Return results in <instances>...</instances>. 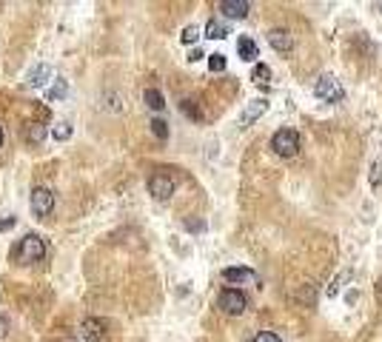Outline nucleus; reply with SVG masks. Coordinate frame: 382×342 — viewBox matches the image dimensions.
<instances>
[{"label":"nucleus","instance_id":"nucleus-11","mask_svg":"<svg viewBox=\"0 0 382 342\" xmlns=\"http://www.w3.org/2000/svg\"><path fill=\"white\" fill-rule=\"evenodd\" d=\"M248 9H251V3H248V0H223V3H220V12L225 17H237V21L248 14Z\"/></svg>","mask_w":382,"mask_h":342},{"label":"nucleus","instance_id":"nucleus-19","mask_svg":"<svg viewBox=\"0 0 382 342\" xmlns=\"http://www.w3.org/2000/svg\"><path fill=\"white\" fill-rule=\"evenodd\" d=\"M269 78H271V69L265 66V63H257L254 71H251V80L254 83H269Z\"/></svg>","mask_w":382,"mask_h":342},{"label":"nucleus","instance_id":"nucleus-7","mask_svg":"<svg viewBox=\"0 0 382 342\" xmlns=\"http://www.w3.org/2000/svg\"><path fill=\"white\" fill-rule=\"evenodd\" d=\"M106 319H98V317H89V319H83V337L89 339V342H109L106 339Z\"/></svg>","mask_w":382,"mask_h":342},{"label":"nucleus","instance_id":"nucleus-23","mask_svg":"<svg viewBox=\"0 0 382 342\" xmlns=\"http://www.w3.org/2000/svg\"><path fill=\"white\" fill-rule=\"evenodd\" d=\"M52 135H54V140H69V137H71V126H69L66 120H63V123H57Z\"/></svg>","mask_w":382,"mask_h":342},{"label":"nucleus","instance_id":"nucleus-13","mask_svg":"<svg viewBox=\"0 0 382 342\" xmlns=\"http://www.w3.org/2000/svg\"><path fill=\"white\" fill-rule=\"evenodd\" d=\"M49 78H52V69H49L46 63H41V66H34V69L29 71V86L37 89V86H43Z\"/></svg>","mask_w":382,"mask_h":342},{"label":"nucleus","instance_id":"nucleus-16","mask_svg":"<svg viewBox=\"0 0 382 342\" xmlns=\"http://www.w3.org/2000/svg\"><path fill=\"white\" fill-rule=\"evenodd\" d=\"M225 34H228V29H225L220 21H208V26H205V37H212V41H223Z\"/></svg>","mask_w":382,"mask_h":342},{"label":"nucleus","instance_id":"nucleus-8","mask_svg":"<svg viewBox=\"0 0 382 342\" xmlns=\"http://www.w3.org/2000/svg\"><path fill=\"white\" fill-rule=\"evenodd\" d=\"M223 280H228V282H237V285H257L260 282V277H257V271H251V269H243V265H232V269H225L223 271Z\"/></svg>","mask_w":382,"mask_h":342},{"label":"nucleus","instance_id":"nucleus-20","mask_svg":"<svg viewBox=\"0 0 382 342\" xmlns=\"http://www.w3.org/2000/svg\"><path fill=\"white\" fill-rule=\"evenodd\" d=\"M225 66H228L225 63V54H220V52L217 54H208V69H212V71H225Z\"/></svg>","mask_w":382,"mask_h":342},{"label":"nucleus","instance_id":"nucleus-27","mask_svg":"<svg viewBox=\"0 0 382 342\" xmlns=\"http://www.w3.org/2000/svg\"><path fill=\"white\" fill-rule=\"evenodd\" d=\"M6 334H9V319L0 314V339H6Z\"/></svg>","mask_w":382,"mask_h":342},{"label":"nucleus","instance_id":"nucleus-2","mask_svg":"<svg viewBox=\"0 0 382 342\" xmlns=\"http://www.w3.org/2000/svg\"><path fill=\"white\" fill-rule=\"evenodd\" d=\"M271 148H274V155L280 157H297V151H300V135L294 128H280L274 131V137H271Z\"/></svg>","mask_w":382,"mask_h":342},{"label":"nucleus","instance_id":"nucleus-6","mask_svg":"<svg viewBox=\"0 0 382 342\" xmlns=\"http://www.w3.org/2000/svg\"><path fill=\"white\" fill-rule=\"evenodd\" d=\"M29 205H32V212L34 217H41L46 220L52 212H54V192H49L46 185H37L32 188V197H29Z\"/></svg>","mask_w":382,"mask_h":342},{"label":"nucleus","instance_id":"nucleus-26","mask_svg":"<svg viewBox=\"0 0 382 342\" xmlns=\"http://www.w3.org/2000/svg\"><path fill=\"white\" fill-rule=\"evenodd\" d=\"M14 223H17V220H14L12 214H9V217H0V231H9V228H14Z\"/></svg>","mask_w":382,"mask_h":342},{"label":"nucleus","instance_id":"nucleus-30","mask_svg":"<svg viewBox=\"0 0 382 342\" xmlns=\"http://www.w3.org/2000/svg\"><path fill=\"white\" fill-rule=\"evenodd\" d=\"M0 146H3V131H0Z\"/></svg>","mask_w":382,"mask_h":342},{"label":"nucleus","instance_id":"nucleus-4","mask_svg":"<svg viewBox=\"0 0 382 342\" xmlns=\"http://www.w3.org/2000/svg\"><path fill=\"white\" fill-rule=\"evenodd\" d=\"M175 188H177V180L171 177L166 168H157L155 174L148 177V192L155 200H168L171 194H175Z\"/></svg>","mask_w":382,"mask_h":342},{"label":"nucleus","instance_id":"nucleus-12","mask_svg":"<svg viewBox=\"0 0 382 342\" xmlns=\"http://www.w3.org/2000/svg\"><path fill=\"white\" fill-rule=\"evenodd\" d=\"M237 52H240L243 60H248V63H254L257 57H260V49H257V43L251 41V37H240V41H237Z\"/></svg>","mask_w":382,"mask_h":342},{"label":"nucleus","instance_id":"nucleus-10","mask_svg":"<svg viewBox=\"0 0 382 342\" xmlns=\"http://www.w3.org/2000/svg\"><path fill=\"white\" fill-rule=\"evenodd\" d=\"M269 43L277 49V52H291L294 49V37L289 29H271L269 32Z\"/></svg>","mask_w":382,"mask_h":342},{"label":"nucleus","instance_id":"nucleus-5","mask_svg":"<svg viewBox=\"0 0 382 342\" xmlns=\"http://www.w3.org/2000/svg\"><path fill=\"white\" fill-rule=\"evenodd\" d=\"M217 308L223 314H232V317H240L245 308H248V297L237 288H223L220 297H217Z\"/></svg>","mask_w":382,"mask_h":342},{"label":"nucleus","instance_id":"nucleus-3","mask_svg":"<svg viewBox=\"0 0 382 342\" xmlns=\"http://www.w3.org/2000/svg\"><path fill=\"white\" fill-rule=\"evenodd\" d=\"M314 94L322 103H339L342 98H346V89H342V83L337 78H331V74H322V78L314 83Z\"/></svg>","mask_w":382,"mask_h":342},{"label":"nucleus","instance_id":"nucleus-17","mask_svg":"<svg viewBox=\"0 0 382 342\" xmlns=\"http://www.w3.org/2000/svg\"><path fill=\"white\" fill-rule=\"evenodd\" d=\"M148 126H151V135H155L157 140H168V123H166V120L155 117V120H151Z\"/></svg>","mask_w":382,"mask_h":342},{"label":"nucleus","instance_id":"nucleus-15","mask_svg":"<svg viewBox=\"0 0 382 342\" xmlns=\"http://www.w3.org/2000/svg\"><path fill=\"white\" fill-rule=\"evenodd\" d=\"M26 140H29V143H43V140H46V126H43V123H29Z\"/></svg>","mask_w":382,"mask_h":342},{"label":"nucleus","instance_id":"nucleus-1","mask_svg":"<svg viewBox=\"0 0 382 342\" xmlns=\"http://www.w3.org/2000/svg\"><path fill=\"white\" fill-rule=\"evenodd\" d=\"M46 257V240L41 234H26L17 240L14 251H12V260L17 265H32V262H41Z\"/></svg>","mask_w":382,"mask_h":342},{"label":"nucleus","instance_id":"nucleus-29","mask_svg":"<svg viewBox=\"0 0 382 342\" xmlns=\"http://www.w3.org/2000/svg\"><path fill=\"white\" fill-rule=\"evenodd\" d=\"M377 294H382V280H379V282H377Z\"/></svg>","mask_w":382,"mask_h":342},{"label":"nucleus","instance_id":"nucleus-24","mask_svg":"<svg viewBox=\"0 0 382 342\" xmlns=\"http://www.w3.org/2000/svg\"><path fill=\"white\" fill-rule=\"evenodd\" d=\"M251 342H282L274 331H260V334H254V339Z\"/></svg>","mask_w":382,"mask_h":342},{"label":"nucleus","instance_id":"nucleus-18","mask_svg":"<svg viewBox=\"0 0 382 342\" xmlns=\"http://www.w3.org/2000/svg\"><path fill=\"white\" fill-rule=\"evenodd\" d=\"M66 91H69V83H66L63 78H57L54 86L49 89V100H60V98H66Z\"/></svg>","mask_w":382,"mask_h":342},{"label":"nucleus","instance_id":"nucleus-25","mask_svg":"<svg viewBox=\"0 0 382 342\" xmlns=\"http://www.w3.org/2000/svg\"><path fill=\"white\" fill-rule=\"evenodd\" d=\"M346 277H348V271H346V274H339V277H337V280L328 285V297H337V294H339V282L346 280Z\"/></svg>","mask_w":382,"mask_h":342},{"label":"nucleus","instance_id":"nucleus-28","mask_svg":"<svg viewBox=\"0 0 382 342\" xmlns=\"http://www.w3.org/2000/svg\"><path fill=\"white\" fill-rule=\"evenodd\" d=\"M200 57H203V52H200V49H194V52H191V54H188V60H191V63H194V60H200Z\"/></svg>","mask_w":382,"mask_h":342},{"label":"nucleus","instance_id":"nucleus-21","mask_svg":"<svg viewBox=\"0 0 382 342\" xmlns=\"http://www.w3.org/2000/svg\"><path fill=\"white\" fill-rule=\"evenodd\" d=\"M197 37H200V29H197V26H186L183 34H180V41H183L186 46H191V43H197Z\"/></svg>","mask_w":382,"mask_h":342},{"label":"nucleus","instance_id":"nucleus-14","mask_svg":"<svg viewBox=\"0 0 382 342\" xmlns=\"http://www.w3.org/2000/svg\"><path fill=\"white\" fill-rule=\"evenodd\" d=\"M143 100H146V106H148L151 111H163V109H166V98H163L157 89H146V91H143Z\"/></svg>","mask_w":382,"mask_h":342},{"label":"nucleus","instance_id":"nucleus-22","mask_svg":"<svg viewBox=\"0 0 382 342\" xmlns=\"http://www.w3.org/2000/svg\"><path fill=\"white\" fill-rule=\"evenodd\" d=\"M180 109H183V114H188L191 120H203V111H200L194 103H191V100H183V103H180Z\"/></svg>","mask_w":382,"mask_h":342},{"label":"nucleus","instance_id":"nucleus-9","mask_svg":"<svg viewBox=\"0 0 382 342\" xmlns=\"http://www.w3.org/2000/svg\"><path fill=\"white\" fill-rule=\"evenodd\" d=\"M265 111H269V100H262V98H260V100H251V103H248V106L243 109L240 123H243V126H251L254 120H260V117H262Z\"/></svg>","mask_w":382,"mask_h":342}]
</instances>
